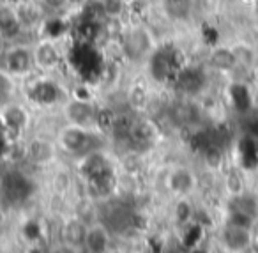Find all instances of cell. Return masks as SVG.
<instances>
[{"instance_id": "ffe728a7", "label": "cell", "mask_w": 258, "mask_h": 253, "mask_svg": "<svg viewBox=\"0 0 258 253\" xmlns=\"http://www.w3.org/2000/svg\"><path fill=\"white\" fill-rule=\"evenodd\" d=\"M101 16L110 23H122L129 15L131 2L129 0H97Z\"/></svg>"}, {"instance_id": "8fae6325", "label": "cell", "mask_w": 258, "mask_h": 253, "mask_svg": "<svg viewBox=\"0 0 258 253\" xmlns=\"http://www.w3.org/2000/svg\"><path fill=\"white\" fill-rule=\"evenodd\" d=\"M30 121H32V114L29 107L20 99L11 101L9 105L0 108V124L8 133L22 135L29 129Z\"/></svg>"}, {"instance_id": "9a60e30c", "label": "cell", "mask_w": 258, "mask_h": 253, "mask_svg": "<svg viewBox=\"0 0 258 253\" xmlns=\"http://www.w3.org/2000/svg\"><path fill=\"white\" fill-rule=\"evenodd\" d=\"M111 235L113 234L99 220L87 223L82 249L85 253H108V249L111 248Z\"/></svg>"}, {"instance_id": "5b68a950", "label": "cell", "mask_w": 258, "mask_h": 253, "mask_svg": "<svg viewBox=\"0 0 258 253\" xmlns=\"http://www.w3.org/2000/svg\"><path fill=\"white\" fill-rule=\"evenodd\" d=\"M0 68L18 82H25L27 78L36 75L37 69L34 62L32 43L25 41L9 43L4 54L0 55Z\"/></svg>"}, {"instance_id": "52a82bcc", "label": "cell", "mask_w": 258, "mask_h": 253, "mask_svg": "<svg viewBox=\"0 0 258 253\" xmlns=\"http://www.w3.org/2000/svg\"><path fill=\"white\" fill-rule=\"evenodd\" d=\"M32 52L36 69L41 75H58V71L68 64V50L57 37H39L32 43Z\"/></svg>"}, {"instance_id": "e0dca14e", "label": "cell", "mask_w": 258, "mask_h": 253, "mask_svg": "<svg viewBox=\"0 0 258 253\" xmlns=\"http://www.w3.org/2000/svg\"><path fill=\"white\" fill-rule=\"evenodd\" d=\"M221 242L230 251H244L251 244L249 227L239 221H230L221 232Z\"/></svg>"}, {"instance_id": "ba28073f", "label": "cell", "mask_w": 258, "mask_h": 253, "mask_svg": "<svg viewBox=\"0 0 258 253\" xmlns=\"http://www.w3.org/2000/svg\"><path fill=\"white\" fill-rule=\"evenodd\" d=\"M172 85L177 90L179 97L197 99L209 87V68L207 66L186 62L175 75Z\"/></svg>"}, {"instance_id": "8992f818", "label": "cell", "mask_w": 258, "mask_h": 253, "mask_svg": "<svg viewBox=\"0 0 258 253\" xmlns=\"http://www.w3.org/2000/svg\"><path fill=\"white\" fill-rule=\"evenodd\" d=\"M60 110L68 124L82 126V128L90 129H101L103 108L96 103L94 97H82L69 94V97L60 107Z\"/></svg>"}, {"instance_id": "d6986e66", "label": "cell", "mask_w": 258, "mask_h": 253, "mask_svg": "<svg viewBox=\"0 0 258 253\" xmlns=\"http://www.w3.org/2000/svg\"><path fill=\"white\" fill-rule=\"evenodd\" d=\"M29 179L22 174V172H8L4 174V177L0 179V191L4 193V196L9 202H20V200L25 198L27 184Z\"/></svg>"}, {"instance_id": "4fadbf2b", "label": "cell", "mask_w": 258, "mask_h": 253, "mask_svg": "<svg viewBox=\"0 0 258 253\" xmlns=\"http://www.w3.org/2000/svg\"><path fill=\"white\" fill-rule=\"evenodd\" d=\"M13 4H15V9L18 13V18L22 22L25 34L43 29L44 22H46V11H44L41 2H36V0H16Z\"/></svg>"}, {"instance_id": "6da1fadb", "label": "cell", "mask_w": 258, "mask_h": 253, "mask_svg": "<svg viewBox=\"0 0 258 253\" xmlns=\"http://www.w3.org/2000/svg\"><path fill=\"white\" fill-rule=\"evenodd\" d=\"M159 44L161 43L154 30L142 20H131L124 23L117 36L118 54L127 64L133 66H145Z\"/></svg>"}, {"instance_id": "7c38bea8", "label": "cell", "mask_w": 258, "mask_h": 253, "mask_svg": "<svg viewBox=\"0 0 258 253\" xmlns=\"http://www.w3.org/2000/svg\"><path fill=\"white\" fill-rule=\"evenodd\" d=\"M58 153L60 150L57 147V142L44 136H32L25 143V160L36 167H48L55 163Z\"/></svg>"}, {"instance_id": "277c9868", "label": "cell", "mask_w": 258, "mask_h": 253, "mask_svg": "<svg viewBox=\"0 0 258 253\" xmlns=\"http://www.w3.org/2000/svg\"><path fill=\"white\" fill-rule=\"evenodd\" d=\"M180 52L170 44H159L158 50L151 55L144 68L147 69V76L151 82L159 85H172L173 78L179 73V69L186 64Z\"/></svg>"}, {"instance_id": "3957f363", "label": "cell", "mask_w": 258, "mask_h": 253, "mask_svg": "<svg viewBox=\"0 0 258 253\" xmlns=\"http://www.w3.org/2000/svg\"><path fill=\"white\" fill-rule=\"evenodd\" d=\"M69 94L71 90H68V87L57 78V75L36 73L25 80V96L36 107H62Z\"/></svg>"}, {"instance_id": "2e32d148", "label": "cell", "mask_w": 258, "mask_h": 253, "mask_svg": "<svg viewBox=\"0 0 258 253\" xmlns=\"http://www.w3.org/2000/svg\"><path fill=\"white\" fill-rule=\"evenodd\" d=\"M0 34L9 43L22 41V37L25 36V30H23L13 2H0Z\"/></svg>"}, {"instance_id": "30bf717a", "label": "cell", "mask_w": 258, "mask_h": 253, "mask_svg": "<svg viewBox=\"0 0 258 253\" xmlns=\"http://www.w3.org/2000/svg\"><path fill=\"white\" fill-rule=\"evenodd\" d=\"M165 184L175 198H189L198 188V177L187 165H173L166 174Z\"/></svg>"}, {"instance_id": "603a6c76", "label": "cell", "mask_w": 258, "mask_h": 253, "mask_svg": "<svg viewBox=\"0 0 258 253\" xmlns=\"http://www.w3.org/2000/svg\"><path fill=\"white\" fill-rule=\"evenodd\" d=\"M90 0H68V6H69V11H83V9L89 6Z\"/></svg>"}, {"instance_id": "5bb4252c", "label": "cell", "mask_w": 258, "mask_h": 253, "mask_svg": "<svg viewBox=\"0 0 258 253\" xmlns=\"http://www.w3.org/2000/svg\"><path fill=\"white\" fill-rule=\"evenodd\" d=\"M205 66L209 68V71H214L218 75H232V73L239 71V64H237L232 44H218V46L211 48Z\"/></svg>"}, {"instance_id": "cb8c5ba5", "label": "cell", "mask_w": 258, "mask_h": 253, "mask_svg": "<svg viewBox=\"0 0 258 253\" xmlns=\"http://www.w3.org/2000/svg\"><path fill=\"white\" fill-rule=\"evenodd\" d=\"M51 253H78V248H73V246L62 242V244L55 246V248L51 249Z\"/></svg>"}, {"instance_id": "7a4b0ae2", "label": "cell", "mask_w": 258, "mask_h": 253, "mask_svg": "<svg viewBox=\"0 0 258 253\" xmlns=\"http://www.w3.org/2000/svg\"><path fill=\"white\" fill-rule=\"evenodd\" d=\"M55 142L60 153L80 160L94 150H99L103 147V136H101V129L82 128V126L66 122L55 135Z\"/></svg>"}, {"instance_id": "ac0fdd59", "label": "cell", "mask_w": 258, "mask_h": 253, "mask_svg": "<svg viewBox=\"0 0 258 253\" xmlns=\"http://www.w3.org/2000/svg\"><path fill=\"white\" fill-rule=\"evenodd\" d=\"M161 9L170 23L186 25L195 16V0H161Z\"/></svg>"}, {"instance_id": "484cf974", "label": "cell", "mask_w": 258, "mask_h": 253, "mask_svg": "<svg viewBox=\"0 0 258 253\" xmlns=\"http://www.w3.org/2000/svg\"><path fill=\"white\" fill-rule=\"evenodd\" d=\"M108 253H124V251H120V249H113V248H110V249H108Z\"/></svg>"}, {"instance_id": "d4e9b609", "label": "cell", "mask_w": 258, "mask_h": 253, "mask_svg": "<svg viewBox=\"0 0 258 253\" xmlns=\"http://www.w3.org/2000/svg\"><path fill=\"white\" fill-rule=\"evenodd\" d=\"M8 44H9V41L6 39V37L2 36V34H0V55L4 54V50L8 48Z\"/></svg>"}, {"instance_id": "7402d4cb", "label": "cell", "mask_w": 258, "mask_h": 253, "mask_svg": "<svg viewBox=\"0 0 258 253\" xmlns=\"http://www.w3.org/2000/svg\"><path fill=\"white\" fill-rule=\"evenodd\" d=\"M20 82L0 68V108L9 105L11 101L18 99Z\"/></svg>"}, {"instance_id": "44dd1931", "label": "cell", "mask_w": 258, "mask_h": 253, "mask_svg": "<svg viewBox=\"0 0 258 253\" xmlns=\"http://www.w3.org/2000/svg\"><path fill=\"white\" fill-rule=\"evenodd\" d=\"M87 232V223L80 218H73L68 223L64 225V230H62V242L73 246V248L82 249L83 239H85Z\"/></svg>"}, {"instance_id": "9c48e42d", "label": "cell", "mask_w": 258, "mask_h": 253, "mask_svg": "<svg viewBox=\"0 0 258 253\" xmlns=\"http://www.w3.org/2000/svg\"><path fill=\"white\" fill-rule=\"evenodd\" d=\"M99 221L111 234H127L135 223V213L118 200H103Z\"/></svg>"}]
</instances>
